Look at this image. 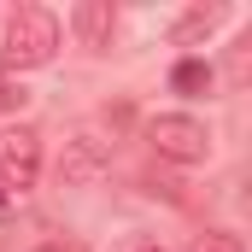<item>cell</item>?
Masks as SVG:
<instances>
[{
    "label": "cell",
    "mask_w": 252,
    "mask_h": 252,
    "mask_svg": "<svg viewBox=\"0 0 252 252\" xmlns=\"http://www.w3.org/2000/svg\"><path fill=\"white\" fill-rule=\"evenodd\" d=\"M211 82H217V70H211L205 59H182L176 70H170V88H176V94H205Z\"/></svg>",
    "instance_id": "6"
},
{
    "label": "cell",
    "mask_w": 252,
    "mask_h": 252,
    "mask_svg": "<svg viewBox=\"0 0 252 252\" xmlns=\"http://www.w3.org/2000/svg\"><path fill=\"white\" fill-rule=\"evenodd\" d=\"M252 35H241V41H235V53H229V76H235V82H247V70H252Z\"/></svg>",
    "instance_id": "8"
},
{
    "label": "cell",
    "mask_w": 252,
    "mask_h": 252,
    "mask_svg": "<svg viewBox=\"0 0 252 252\" xmlns=\"http://www.w3.org/2000/svg\"><path fill=\"white\" fill-rule=\"evenodd\" d=\"M188 252H241V241H235V235H223V229H211V235H193Z\"/></svg>",
    "instance_id": "7"
},
{
    "label": "cell",
    "mask_w": 252,
    "mask_h": 252,
    "mask_svg": "<svg viewBox=\"0 0 252 252\" xmlns=\"http://www.w3.org/2000/svg\"><path fill=\"white\" fill-rule=\"evenodd\" d=\"M41 176V135L30 124L0 129V193H30Z\"/></svg>",
    "instance_id": "3"
},
{
    "label": "cell",
    "mask_w": 252,
    "mask_h": 252,
    "mask_svg": "<svg viewBox=\"0 0 252 252\" xmlns=\"http://www.w3.org/2000/svg\"><path fill=\"white\" fill-rule=\"evenodd\" d=\"M53 53H59V18L47 6H18L6 18V35H0V64L35 70V64H53Z\"/></svg>",
    "instance_id": "1"
},
{
    "label": "cell",
    "mask_w": 252,
    "mask_h": 252,
    "mask_svg": "<svg viewBox=\"0 0 252 252\" xmlns=\"http://www.w3.org/2000/svg\"><path fill=\"white\" fill-rule=\"evenodd\" d=\"M0 211H6V193H0Z\"/></svg>",
    "instance_id": "11"
},
{
    "label": "cell",
    "mask_w": 252,
    "mask_h": 252,
    "mask_svg": "<svg viewBox=\"0 0 252 252\" xmlns=\"http://www.w3.org/2000/svg\"><path fill=\"white\" fill-rule=\"evenodd\" d=\"M70 30L82 35V47H106L112 30H118V6H112V0H82V6L70 12Z\"/></svg>",
    "instance_id": "4"
},
{
    "label": "cell",
    "mask_w": 252,
    "mask_h": 252,
    "mask_svg": "<svg viewBox=\"0 0 252 252\" xmlns=\"http://www.w3.org/2000/svg\"><path fill=\"white\" fill-rule=\"evenodd\" d=\"M223 18H229V6H188V12L176 18V30H170V35H176V47H193V41H205Z\"/></svg>",
    "instance_id": "5"
},
{
    "label": "cell",
    "mask_w": 252,
    "mask_h": 252,
    "mask_svg": "<svg viewBox=\"0 0 252 252\" xmlns=\"http://www.w3.org/2000/svg\"><path fill=\"white\" fill-rule=\"evenodd\" d=\"M18 100H24V88H12V82L0 76V106H18Z\"/></svg>",
    "instance_id": "9"
},
{
    "label": "cell",
    "mask_w": 252,
    "mask_h": 252,
    "mask_svg": "<svg viewBox=\"0 0 252 252\" xmlns=\"http://www.w3.org/2000/svg\"><path fill=\"white\" fill-rule=\"evenodd\" d=\"M135 252H164V247H158V241H141V247H135Z\"/></svg>",
    "instance_id": "10"
},
{
    "label": "cell",
    "mask_w": 252,
    "mask_h": 252,
    "mask_svg": "<svg viewBox=\"0 0 252 252\" xmlns=\"http://www.w3.org/2000/svg\"><path fill=\"white\" fill-rule=\"evenodd\" d=\"M147 141H153V153L164 164H205L211 158V129L199 118H188V112H158L147 124Z\"/></svg>",
    "instance_id": "2"
}]
</instances>
